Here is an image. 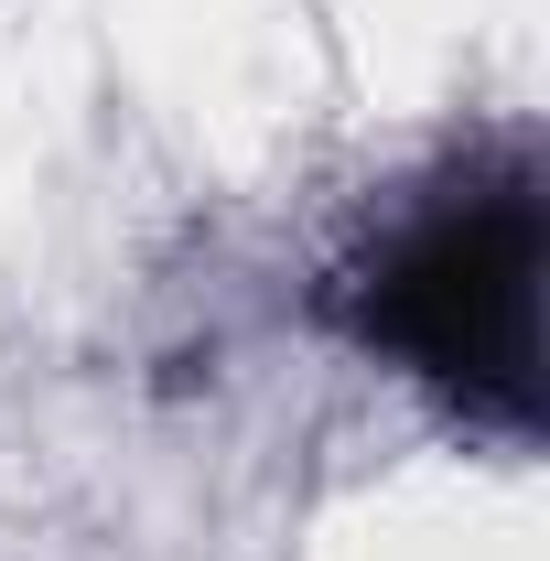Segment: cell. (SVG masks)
Segmentation results:
<instances>
[{"label":"cell","instance_id":"obj_1","mask_svg":"<svg viewBox=\"0 0 550 561\" xmlns=\"http://www.w3.org/2000/svg\"><path fill=\"white\" fill-rule=\"evenodd\" d=\"M335 324L367 356L432 378L454 411L529 432L540 421V184L496 173L411 216L378 260L335 280Z\"/></svg>","mask_w":550,"mask_h":561}]
</instances>
